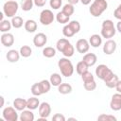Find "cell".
<instances>
[{
  "label": "cell",
  "mask_w": 121,
  "mask_h": 121,
  "mask_svg": "<svg viewBox=\"0 0 121 121\" xmlns=\"http://www.w3.org/2000/svg\"><path fill=\"white\" fill-rule=\"evenodd\" d=\"M68 1V3L69 4H72V5H76V4H78L80 0H67Z\"/></svg>",
  "instance_id": "46"
},
{
  "label": "cell",
  "mask_w": 121,
  "mask_h": 121,
  "mask_svg": "<svg viewBox=\"0 0 121 121\" xmlns=\"http://www.w3.org/2000/svg\"><path fill=\"white\" fill-rule=\"evenodd\" d=\"M88 68H89V66H88L83 60L78 61V62L77 63V65H76V71H77V73H78V75H80V76H81L84 72L88 71Z\"/></svg>",
  "instance_id": "28"
},
{
  "label": "cell",
  "mask_w": 121,
  "mask_h": 121,
  "mask_svg": "<svg viewBox=\"0 0 121 121\" xmlns=\"http://www.w3.org/2000/svg\"><path fill=\"white\" fill-rule=\"evenodd\" d=\"M91 1H92V0H80L81 4H82V5H85V6L89 5V4L91 3Z\"/></svg>",
  "instance_id": "45"
},
{
  "label": "cell",
  "mask_w": 121,
  "mask_h": 121,
  "mask_svg": "<svg viewBox=\"0 0 121 121\" xmlns=\"http://www.w3.org/2000/svg\"><path fill=\"white\" fill-rule=\"evenodd\" d=\"M2 116L7 121H17L19 119L17 110L14 107H6L2 112Z\"/></svg>",
  "instance_id": "8"
},
{
  "label": "cell",
  "mask_w": 121,
  "mask_h": 121,
  "mask_svg": "<svg viewBox=\"0 0 121 121\" xmlns=\"http://www.w3.org/2000/svg\"><path fill=\"white\" fill-rule=\"evenodd\" d=\"M49 5L53 9H59L62 5V0H50Z\"/></svg>",
  "instance_id": "39"
},
{
  "label": "cell",
  "mask_w": 121,
  "mask_h": 121,
  "mask_svg": "<svg viewBox=\"0 0 121 121\" xmlns=\"http://www.w3.org/2000/svg\"><path fill=\"white\" fill-rule=\"evenodd\" d=\"M30 91H31L32 95H35V96H40L41 95H43V94H42V92H41V89H40V85H39V82H37V83H34V84L31 86V89H30Z\"/></svg>",
  "instance_id": "36"
},
{
  "label": "cell",
  "mask_w": 121,
  "mask_h": 121,
  "mask_svg": "<svg viewBox=\"0 0 121 121\" xmlns=\"http://www.w3.org/2000/svg\"><path fill=\"white\" fill-rule=\"evenodd\" d=\"M19 52L23 58H28L32 54V49L29 45H23V46H21Z\"/></svg>",
  "instance_id": "31"
},
{
  "label": "cell",
  "mask_w": 121,
  "mask_h": 121,
  "mask_svg": "<svg viewBox=\"0 0 121 121\" xmlns=\"http://www.w3.org/2000/svg\"><path fill=\"white\" fill-rule=\"evenodd\" d=\"M110 108L115 112L121 110V94L120 93H116L112 95V99L110 101Z\"/></svg>",
  "instance_id": "11"
},
{
  "label": "cell",
  "mask_w": 121,
  "mask_h": 121,
  "mask_svg": "<svg viewBox=\"0 0 121 121\" xmlns=\"http://www.w3.org/2000/svg\"><path fill=\"white\" fill-rule=\"evenodd\" d=\"M116 33V27L112 20H104L101 26V36L105 39L112 38Z\"/></svg>",
  "instance_id": "4"
},
{
  "label": "cell",
  "mask_w": 121,
  "mask_h": 121,
  "mask_svg": "<svg viewBox=\"0 0 121 121\" xmlns=\"http://www.w3.org/2000/svg\"><path fill=\"white\" fill-rule=\"evenodd\" d=\"M52 120L53 121H65V117L61 113H56V114L53 115Z\"/></svg>",
  "instance_id": "40"
},
{
  "label": "cell",
  "mask_w": 121,
  "mask_h": 121,
  "mask_svg": "<svg viewBox=\"0 0 121 121\" xmlns=\"http://www.w3.org/2000/svg\"><path fill=\"white\" fill-rule=\"evenodd\" d=\"M34 5L33 0H22L21 1V9L24 11H29L32 9Z\"/></svg>",
  "instance_id": "33"
},
{
  "label": "cell",
  "mask_w": 121,
  "mask_h": 121,
  "mask_svg": "<svg viewBox=\"0 0 121 121\" xmlns=\"http://www.w3.org/2000/svg\"><path fill=\"white\" fill-rule=\"evenodd\" d=\"M73 88L69 83H61L58 86V91L61 95H67L72 92Z\"/></svg>",
  "instance_id": "24"
},
{
  "label": "cell",
  "mask_w": 121,
  "mask_h": 121,
  "mask_svg": "<svg viewBox=\"0 0 121 121\" xmlns=\"http://www.w3.org/2000/svg\"><path fill=\"white\" fill-rule=\"evenodd\" d=\"M40 101H39V98H37V96H32V97H29L27 100H26V108L29 109V110H36L37 108H39L40 106Z\"/></svg>",
  "instance_id": "20"
},
{
  "label": "cell",
  "mask_w": 121,
  "mask_h": 121,
  "mask_svg": "<svg viewBox=\"0 0 121 121\" xmlns=\"http://www.w3.org/2000/svg\"><path fill=\"white\" fill-rule=\"evenodd\" d=\"M20 56H21L20 55V52H18L15 49H10V50L8 51V53L6 55V58H7V60L9 62H12L13 63V62H17L19 60Z\"/></svg>",
  "instance_id": "17"
},
{
  "label": "cell",
  "mask_w": 121,
  "mask_h": 121,
  "mask_svg": "<svg viewBox=\"0 0 121 121\" xmlns=\"http://www.w3.org/2000/svg\"><path fill=\"white\" fill-rule=\"evenodd\" d=\"M115 89H116L117 93H120V94H121V80H120V79L118 80V82H117V84H116V86H115Z\"/></svg>",
  "instance_id": "43"
},
{
  "label": "cell",
  "mask_w": 121,
  "mask_h": 121,
  "mask_svg": "<svg viewBox=\"0 0 121 121\" xmlns=\"http://www.w3.org/2000/svg\"><path fill=\"white\" fill-rule=\"evenodd\" d=\"M12 25H11V22H9V20H3L0 22V31L2 33H6V32H9L11 28Z\"/></svg>",
  "instance_id": "30"
},
{
  "label": "cell",
  "mask_w": 121,
  "mask_h": 121,
  "mask_svg": "<svg viewBox=\"0 0 121 121\" xmlns=\"http://www.w3.org/2000/svg\"><path fill=\"white\" fill-rule=\"evenodd\" d=\"M116 50V43L114 40L108 39L103 45V52L106 55H112Z\"/></svg>",
  "instance_id": "13"
},
{
  "label": "cell",
  "mask_w": 121,
  "mask_h": 121,
  "mask_svg": "<svg viewBox=\"0 0 121 121\" xmlns=\"http://www.w3.org/2000/svg\"><path fill=\"white\" fill-rule=\"evenodd\" d=\"M46 43H47V36L43 32L37 33L33 38V44L36 47H43L46 44Z\"/></svg>",
  "instance_id": "12"
},
{
  "label": "cell",
  "mask_w": 121,
  "mask_h": 121,
  "mask_svg": "<svg viewBox=\"0 0 121 121\" xmlns=\"http://www.w3.org/2000/svg\"><path fill=\"white\" fill-rule=\"evenodd\" d=\"M89 43H90V45L91 46H93V47H98L102 43V36H100L98 34H93L89 38Z\"/></svg>",
  "instance_id": "19"
},
{
  "label": "cell",
  "mask_w": 121,
  "mask_h": 121,
  "mask_svg": "<svg viewBox=\"0 0 121 121\" xmlns=\"http://www.w3.org/2000/svg\"><path fill=\"white\" fill-rule=\"evenodd\" d=\"M58 66L60 70L61 75L66 78L71 77L74 73V66H73V63L71 62V60H69V58L64 57V58L60 59L58 61Z\"/></svg>",
  "instance_id": "3"
},
{
  "label": "cell",
  "mask_w": 121,
  "mask_h": 121,
  "mask_svg": "<svg viewBox=\"0 0 121 121\" xmlns=\"http://www.w3.org/2000/svg\"><path fill=\"white\" fill-rule=\"evenodd\" d=\"M43 57L48 58V59L53 58L56 55V49L52 46H46L43 49Z\"/></svg>",
  "instance_id": "32"
},
{
  "label": "cell",
  "mask_w": 121,
  "mask_h": 121,
  "mask_svg": "<svg viewBox=\"0 0 121 121\" xmlns=\"http://www.w3.org/2000/svg\"><path fill=\"white\" fill-rule=\"evenodd\" d=\"M0 98H1V105H0V107H3V106H4V97L1 96Z\"/></svg>",
  "instance_id": "47"
},
{
  "label": "cell",
  "mask_w": 121,
  "mask_h": 121,
  "mask_svg": "<svg viewBox=\"0 0 121 121\" xmlns=\"http://www.w3.org/2000/svg\"><path fill=\"white\" fill-rule=\"evenodd\" d=\"M56 20L58 21V23L60 24H63V25H66L70 22V17L66 14H64L62 11H60L57 13L56 15Z\"/></svg>",
  "instance_id": "26"
},
{
  "label": "cell",
  "mask_w": 121,
  "mask_h": 121,
  "mask_svg": "<svg viewBox=\"0 0 121 121\" xmlns=\"http://www.w3.org/2000/svg\"><path fill=\"white\" fill-rule=\"evenodd\" d=\"M55 16L50 9H43L40 13V23L43 26H49L53 23Z\"/></svg>",
  "instance_id": "9"
},
{
  "label": "cell",
  "mask_w": 121,
  "mask_h": 121,
  "mask_svg": "<svg viewBox=\"0 0 121 121\" xmlns=\"http://www.w3.org/2000/svg\"><path fill=\"white\" fill-rule=\"evenodd\" d=\"M39 85H40V89H41V92L42 94H46L49 92L50 88H51V83H50V80H47V79H43L39 82Z\"/></svg>",
  "instance_id": "25"
},
{
  "label": "cell",
  "mask_w": 121,
  "mask_h": 121,
  "mask_svg": "<svg viewBox=\"0 0 121 121\" xmlns=\"http://www.w3.org/2000/svg\"><path fill=\"white\" fill-rule=\"evenodd\" d=\"M116 30H117L119 33H121V20H119L118 23L116 24Z\"/></svg>",
  "instance_id": "44"
},
{
  "label": "cell",
  "mask_w": 121,
  "mask_h": 121,
  "mask_svg": "<svg viewBox=\"0 0 121 121\" xmlns=\"http://www.w3.org/2000/svg\"><path fill=\"white\" fill-rule=\"evenodd\" d=\"M13 107L17 111L22 112V111L26 110V100L24 98H21V97H17L13 101Z\"/></svg>",
  "instance_id": "21"
},
{
  "label": "cell",
  "mask_w": 121,
  "mask_h": 121,
  "mask_svg": "<svg viewBox=\"0 0 121 121\" xmlns=\"http://www.w3.org/2000/svg\"><path fill=\"white\" fill-rule=\"evenodd\" d=\"M79 30H80V24L76 20H72L63 26L62 34L64 35V37L70 38L73 37L78 32H79Z\"/></svg>",
  "instance_id": "5"
},
{
  "label": "cell",
  "mask_w": 121,
  "mask_h": 121,
  "mask_svg": "<svg viewBox=\"0 0 121 121\" xmlns=\"http://www.w3.org/2000/svg\"><path fill=\"white\" fill-rule=\"evenodd\" d=\"M113 75V72L106 65V64H99L95 68V76L102 79L103 81H106Z\"/></svg>",
  "instance_id": "7"
},
{
  "label": "cell",
  "mask_w": 121,
  "mask_h": 121,
  "mask_svg": "<svg viewBox=\"0 0 121 121\" xmlns=\"http://www.w3.org/2000/svg\"><path fill=\"white\" fill-rule=\"evenodd\" d=\"M97 120H100V121H116V117L113 115H111V114L102 113V114L98 115Z\"/></svg>",
  "instance_id": "37"
},
{
  "label": "cell",
  "mask_w": 121,
  "mask_h": 121,
  "mask_svg": "<svg viewBox=\"0 0 121 121\" xmlns=\"http://www.w3.org/2000/svg\"><path fill=\"white\" fill-rule=\"evenodd\" d=\"M11 25L14 28H20L23 26V25H25L24 20L21 16H14L11 18Z\"/></svg>",
  "instance_id": "29"
},
{
  "label": "cell",
  "mask_w": 121,
  "mask_h": 121,
  "mask_svg": "<svg viewBox=\"0 0 121 121\" xmlns=\"http://www.w3.org/2000/svg\"><path fill=\"white\" fill-rule=\"evenodd\" d=\"M56 47H57V50H59L60 52H61L63 54V56L66 57V58L72 57L74 55V53H75L74 46L65 38H61V39L58 40V42L56 43Z\"/></svg>",
  "instance_id": "1"
},
{
  "label": "cell",
  "mask_w": 121,
  "mask_h": 121,
  "mask_svg": "<svg viewBox=\"0 0 121 121\" xmlns=\"http://www.w3.org/2000/svg\"><path fill=\"white\" fill-rule=\"evenodd\" d=\"M68 120H76V118H68Z\"/></svg>",
  "instance_id": "48"
},
{
  "label": "cell",
  "mask_w": 121,
  "mask_h": 121,
  "mask_svg": "<svg viewBox=\"0 0 121 121\" xmlns=\"http://www.w3.org/2000/svg\"><path fill=\"white\" fill-rule=\"evenodd\" d=\"M90 48V43L86 39H79L76 43V49L80 54H86Z\"/></svg>",
  "instance_id": "10"
},
{
  "label": "cell",
  "mask_w": 121,
  "mask_h": 121,
  "mask_svg": "<svg viewBox=\"0 0 121 121\" xmlns=\"http://www.w3.org/2000/svg\"><path fill=\"white\" fill-rule=\"evenodd\" d=\"M1 43L6 47H10L14 43V36L9 32L3 33L1 35Z\"/></svg>",
  "instance_id": "15"
},
{
  "label": "cell",
  "mask_w": 121,
  "mask_h": 121,
  "mask_svg": "<svg viewBox=\"0 0 121 121\" xmlns=\"http://www.w3.org/2000/svg\"><path fill=\"white\" fill-rule=\"evenodd\" d=\"M19 119L21 121H33L34 120V113L32 112V110H24L22 111Z\"/></svg>",
  "instance_id": "18"
},
{
  "label": "cell",
  "mask_w": 121,
  "mask_h": 121,
  "mask_svg": "<svg viewBox=\"0 0 121 121\" xmlns=\"http://www.w3.org/2000/svg\"><path fill=\"white\" fill-rule=\"evenodd\" d=\"M33 1H34V5L37 7H40V8L43 7L46 3V0H33Z\"/></svg>",
  "instance_id": "42"
},
{
  "label": "cell",
  "mask_w": 121,
  "mask_h": 121,
  "mask_svg": "<svg viewBox=\"0 0 121 121\" xmlns=\"http://www.w3.org/2000/svg\"><path fill=\"white\" fill-rule=\"evenodd\" d=\"M82 60L90 67V66H93V65H95L96 63L97 57H96V55L95 53H86V54H84Z\"/></svg>",
  "instance_id": "16"
},
{
  "label": "cell",
  "mask_w": 121,
  "mask_h": 121,
  "mask_svg": "<svg viewBox=\"0 0 121 121\" xmlns=\"http://www.w3.org/2000/svg\"><path fill=\"white\" fill-rule=\"evenodd\" d=\"M83 87L87 91H94L96 88V82L95 81V79L94 80H91V81L83 82Z\"/></svg>",
  "instance_id": "35"
},
{
  "label": "cell",
  "mask_w": 121,
  "mask_h": 121,
  "mask_svg": "<svg viewBox=\"0 0 121 121\" xmlns=\"http://www.w3.org/2000/svg\"><path fill=\"white\" fill-rule=\"evenodd\" d=\"M49 80H50L51 85L56 86V87H58L60 84H61V83H62L61 76H60V74H58V73H54V74H52V75L50 76Z\"/></svg>",
  "instance_id": "23"
},
{
  "label": "cell",
  "mask_w": 121,
  "mask_h": 121,
  "mask_svg": "<svg viewBox=\"0 0 121 121\" xmlns=\"http://www.w3.org/2000/svg\"><path fill=\"white\" fill-rule=\"evenodd\" d=\"M113 15H114V17H115L116 19L121 20V4L114 9V11H113Z\"/></svg>",
  "instance_id": "41"
},
{
  "label": "cell",
  "mask_w": 121,
  "mask_h": 121,
  "mask_svg": "<svg viewBox=\"0 0 121 121\" xmlns=\"http://www.w3.org/2000/svg\"><path fill=\"white\" fill-rule=\"evenodd\" d=\"M19 9V4L15 0L7 1L3 6V13L8 18H12L15 16Z\"/></svg>",
  "instance_id": "6"
},
{
  "label": "cell",
  "mask_w": 121,
  "mask_h": 121,
  "mask_svg": "<svg viewBox=\"0 0 121 121\" xmlns=\"http://www.w3.org/2000/svg\"><path fill=\"white\" fill-rule=\"evenodd\" d=\"M61 11H62L64 14H66V15H68V16L70 17V16H71V15H73V13L75 12V8H74V5L69 4V3L65 4V5L63 6V8H62Z\"/></svg>",
  "instance_id": "34"
},
{
  "label": "cell",
  "mask_w": 121,
  "mask_h": 121,
  "mask_svg": "<svg viewBox=\"0 0 121 121\" xmlns=\"http://www.w3.org/2000/svg\"><path fill=\"white\" fill-rule=\"evenodd\" d=\"M24 26H25V29H26L27 32H29V33L35 32V31L37 30V27H38L36 21H34V20H32V19L26 20V21L25 22Z\"/></svg>",
  "instance_id": "22"
},
{
  "label": "cell",
  "mask_w": 121,
  "mask_h": 121,
  "mask_svg": "<svg viewBox=\"0 0 121 121\" xmlns=\"http://www.w3.org/2000/svg\"><path fill=\"white\" fill-rule=\"evenodd\" d=\"M51 113V106L48 102H42L39 106V115L43 118H47Z\"/></svg>",
  "instance_id": "14"
},
{
  "label": "cell",
  "mask_w": 121,
  "mask_h": 121,
  "mask_svg": "<svg viewBox=\"0 0 121 121\" xmlns=\"http://www.w3.org/2000/svg\"><path fill=\"white\" fill-rule=\"evenodd\" d=\"M118 80H119L118 76L115 75V74H113L109 79H107V80L104 81V82H105V85H106L108 88H115V86H116Z\"/></svg>",
  "instance_id": "27"
},
{
  "label": "cell",
  "mask_w": 121,
  "mask_h": 121,
  "mask_svg": "<svg viewBox=\"0 0 121 121\" xmlns=\"http://www.w3.org/2000/svg\"><path fill=\"white\" fill-rule=\"evenodd\" d=\"M108 8L106 0H94L89 8V12L94 17H99Z\"/></svg>",
  "instance_id": "2"
},
{
  "label": "cell",
  "mask_w": 121,
  "mask_h": 121,
  "mask_svg": "<svg viewBox=\"0 0 121 121\" xmlns=\"http://www.w3.org/2000/svg\"><path fill=\"white\" fill-rule=\"evenodd\" d=\"M81 79L83 82H87V81H91V80H94L95 78L93 76V74L89 71H86L84 72L82 75H81Z\"/></svg>",
  "instance_id": "38"
}]
</instances>
